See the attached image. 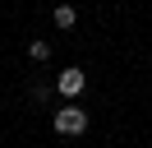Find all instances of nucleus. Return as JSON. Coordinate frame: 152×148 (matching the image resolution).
I'll return each mask as SVG.
<instances>
[{
	"label": "nucleus",
	"instance_id": "f257e3e1",
	"mask_svg": "<svg viewBox=\"0 0 152 148\" xmlns=\"http://www.w3.org/2000/svg\"><path fill=\"white\" fill-rule=\"evenodd\" d=\"M51 125H56V134H83L88 130V111L69 102V107H60L56 116H51Z\"/></svg>",
	"mask_w": 152,
	"mask_h": 148
},
{
	"label": "nucleus",
	"instance_id": "f03ea898",
	"mask_svg": "<svg viewBox=\"0 0 152 148\" xmlns=\"http://www.w3.org/2000/svg\"><path fill=\"white\" fill-rule=\"evenodd\" d=\"M83 83H88V74L78 70V65H69V70H65V74L56 79V88L65 92V97H78V92H83Z\"/></svg>",
	"mask_w": 152,
	"mask_h": 148
},
{
	"label": "nucleus",
	"instance_id": "7ed1b4c3",
	"mask_svg": "<svg viewBox=\"0 0 152 148\" xmlns=\"http://www.w3.org/2000/svg\"><path fill=\"white\" fill-rule=\"evenodd\" d=\"M74 23H78L74 5H56V28H74Z\"/></svg>",
	"mask_w": 152,
	"mask_h": 148
},
{
	"label": "nucleus",
	"instance_id": "20e7f679",
	"mask_svg": "<svg viewBox=\"0 0 152 148\" xmlns=\"http://www.w3.org/2000/svg\"><path fill=\"white\" fill-rule=\"evenodd\" d=\"M28 56H32V60H51V42H42V37L28 42Z\"/></svg>",
	"mask_w": 152,
	"mask_h": 148
}]
</instances>
